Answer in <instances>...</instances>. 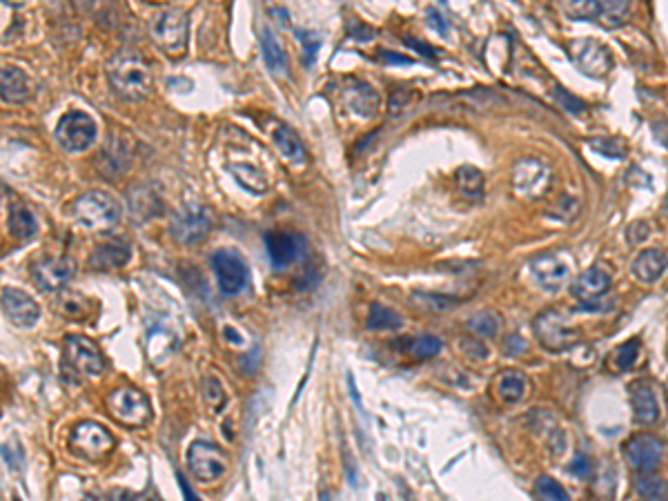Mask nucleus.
<instances>
[{
    "label": "nucleus",
    "mask_w": 668,
    "mask_h": 501,
    "mask_svg": "<svg viewBox=\"0 0 668 501\" xmlns=\"http://www.w3.org/2000/svg\"><path fill=\"white\" fill-rule=\"evenodd\" d=\"M14 501H20V497H14Z\"/></svg>",
    "instance_id": "58"
},
{
    "label": "nucleus",
    "mask_w": 668,
    "mask_h": 501,
    "mask_svg": "<svg viewBox=\"0 0 668 501\" xmlns=\"http://www.w3.org/2000/svg\"><path fill=\"white\" fill-rule=\"evenodd\" d=\"M535 334L539 343L544 348L553 350V353H561L568 350L581 339L579 328L572 325L568 319L559 310H546L535 319Z\"/></svg>",
    "instance_id": "6"
},
{
    "label": "nucleus",
    "mask_w": 668,
    "mask_h": 501,
    "mask_svg": "<svg viewBox=\"0 0 668 501\" xmlns=\"http://www.w3.org/2000/svg\"><path fill=\"white\" fill-rule=\"evenodd\" d=\"M624 457L637 475H653L664 459V443L655 434H635L624 445Z\"/></svg>",
    "instance_id": "13"
},
{
    "label": "nucleus",
    "mask_w": 668,
    "mask_h": 501,
    "mask_svg": "<svg viewBox=\"0 0 668 501\" xmlns=\"http://www.w3.org/2000/svg\"><path fill=\"white\" fill-rule=\"evenodd\" d=\"M454 178H457V187H459L468 198H481V196H483L486 180H483L481 169H477V167H472V165H463V167L457 169Z\"/></svg>",
    "instance_id": "30"
},
{
    "label": "nucleus",
    "mask_w": 668,
    "mask_h": 501,
    "mask_svg": "<svg viewBox=\"0 0 668 501\" xmlns=\"http://www.w3.org/2000/svg\"><path fill=\"white\" fill-rule=\"evenodd\" d=\"M635 490L646 501H666L668 497V486L655 475H640L635 482Z\"/></svg>",
    "instance_id": "33"
},
{
    "label": "nucleus",
    "mask_w": 668,
    "mask_h": 501,
    "mask_svg": "<svg viewBox=\"0 0 668 501\" xmlns=\"http://www.w3.org/2000/svg\"><path fill=\"white\" fill-rule=\"evenodd\" d=\"M319 499H321V501H332V499H330V495H327L325 490H321V497H319Z\"/></svg>",
    "instance_id": "57"
},
{
    "label": "nucleus",
    "mask_w": 668,
    "mask_h": 501,
    "mask_svg": "<svg viewBox=\"0 0 668 501\" xmlns=\"http://www.w3.org/2000/svg\"><path fill=\"white\" fill-rule=\"evenodd\" d=\"M74 265L67 259H40L31 265V281L42 292H56L67 285Z\"/></svg>",
    "instance_id": "17"
},
{
    "label": "nucleus",
    "mask_w": 668,
    "mask_h": 501,
    "mask_svg": "<svg viewBox=\"0 0 668 501\" xmlns=\"http://www.w3.org/2000/svg\"><path fill=\"white\" fill-rule=\"evenodd\" d=\"M513 187L522 198H542L553 187V169L539 158H522L513 167Z\"/></svg>",
    "instance_id": "7"
},
{
    "label": "nucleus",
    "mask_w": 668,
    "mask_h": 501,
    "mask_svg": "<svg viewBox=\"0 0 668 501\" xmlns=\"http://www.w3.org/2000/svg\"><path fill=\"white\" fill-rule=\"evenodd\" d=\"M553 99L557 101V105L564 112L568 114H584L586 112V103L579 101L577 96H572L570 92H566L564 87H555L553 90Z\"/></svg>",
    "instance_id": "40"
},
{
    "label": "nucleus",
    "mask_w": 668,
    "mask_h": 501,
    "mask_svg": "<svg viewBox=\"0 0 668 501\" xmlns=\"http://www.w3.org/2000/svg\"><path fill=\"white\" fill-rule=\"evenodd\" d=\"M150 34L167 54H181L187 45V16L181 9H163L152 18Z\"/></svg>",
    "instance_id": "9"
},
{
    "label": "nucleus",
    "mask_w": 668,
    "mask_h": 501,
    "mask_svg": "<svg viewBox=\"0 0 668 501\" xmlns=\"http://www.w3.org/2000/svg\"><path fill=\"white\" fill-rule=\"evenodd\" d=\"M522 350H526V341H522L519 337H511V339H508V343H506V353H508V355L522 353Z\"/></svg>",
    "instance_id": "52"
},
{
    "label": "nucleus",
    "mask_w": 668,
    "mask_h": 501,
    "mask_svg": "<svg viewBox=\"0 0 668 501\" xmlns=\"http://www.w3.org/2000/svg\"><path fill=\"white\" fill-rule=\"evenodd\" d=\"M568 54L572 62L590 78H603L615 67L613 54L608 47L592 38H577L568 42Z\"/></svg>",
    "instance_id": "12"
},
{
    "label": "nucleus",
    "mask_w": 668,
    "mask_h": 501,
    "mask_svg": "<svg viewBox=\"0 0 668 501\" xmlns=\"http://www.w3.org/2000/svg\"><path fill=\"white\" fill-rule=\"evenodd\" d=\"M570 473L575 477H579V479H586L592 473V464H590V459L584 452L575 455V459L570 461Z\"/></svg>",
    "instance_id": "45"
},
{
    "label": "nucleus",
    "mask_w": 668,
    "mask_h": 501,
    "mask_svg": "<svg viewBox=\"0 0 668 501\" xmlns=\"http://www.w3.org/2000/svg\"><path fill=\"white\" fill-rule=\"evenodd\" d=\"M265 248L272 268L283 270L305 257L307 239L299 232H270L265 234Z\"/></svg>",
    "instance_id": "14"
},
{
    "label": "nucleus",
    "mask_w": 668,
    "mask_h": 501,
    "mask_svg": "<svg viewBox=\"0 0 668 501\" xmlns=\"http://www.w3.org/2000/svg\"><path fill=\"white\" fill-rule=\"evenodd\" d=\"M99 134L96 121L85 112H67L56 125V141L69 154L85 152Z\"/></svg>",
    "instance_id": "8"
},
{
    "label": "nucleus",
    "mask_w": 668,
    "mask_h": 501,
    "mask_svg": "<svg viewBox=\"0 0 668 501\" xmlns=\"http://www.w3.org/2000/svg\"><path fill=\"white\" fill-rule=\"evenodd\" d=\"M65 359L74 370L89 379H96L105 372L103 353L80 334H69L65 339Z\"/></svg>",
    "instance_id": "15"
},
{
    "label": "nucleus",
    "mask_w": 668,
    "mask_h": 501,
    "mask_svg": "<svg viewBox=\"0 0 668 501\" xmlns=\"http://www.w3.org/2000/svg\"><path fill=\"white\" fill-rule=\"evenodd\" d=\"M296 34H299V36H303V38H301V42H303V45H305V62L314 60V56H316V49H319V42H316V45H312V42L307 40V38H310V36H307L305 31H296Z\"/></svg>",
    "instance_id": "51"
},
{
    "label": "nucleus",
    "mask_w": 668,
    "mask_h": 501,
    "mask_svg": "<svg viewBox=\"0 0 668 501\" xmlns=\"http://www.w3.org/2000/svg\"><path fill=\"white\" fill-rule=\"evenodd\" d=\"M223 332H225V337L230 339V343H234V346H241V343H243V337H241V334H237L232 328H225V330H223Z\"/></svg>",
    "instance_id": "55"
},
{
    "label": "nucleus",
    "mask_w": 668,
    "mask_h": 501,
    "mask_svg": "<svg viewBox=\"0 0 668 501\" xmlns=\"http://www.w3.org/2000/svg\"><path fill=\"white\" fill-rule=\"evenodd\" d=\"M230 172L234 174V178L246 187L252 194H263L268 189V178L261 172L259 167H254L250 163H241V165H230Z\"/></svg>",
    "instance_id": "29"
},
{
    "label": "nucleus",
    "mask_w": 668,
    "mask_h": 501,
    "mask_svg": "<svg viewBox=\"0 0 668 501\" xmlns=\"http://www.w3.org/2000/svg\"><path fill=\"white\" fill-rule=\"evenodd\" d=\"M212 226H214V216H212L209 207L198 203H187L172 214L169 234L181 245H196L212 232Z\"/></svg>",
    "instance_id": "3"
},
{
    "label": "nucleus",
    "mask_w": 668,
    "mask_h": 501,
    "mask_svg": "<svg viewBox=\"0 0 668 501\" xmlns=\"http://www.w3.org/2000/svg\"><path fill=\"white\" fill-rule=\"evenodd\" d=\"M408 101H410V94H408L406 90H397V92H392V96H390V105H388V108H390V114L395 116V114H399L401 110H406V108H408Z\"/></svg>",
    "instance_id": "46"
},
{
    "label": "nucleus",
    "mask_w": 668,
    "mask_h": 501,
    "mask_svg": "<svg viewBox=\"0 0 668 501\" xmlns=\"http://www.w3.org/2000/svg\"><path fill=\"white\" fill-rule=\"evenodd\" d=\"M406 45H408V47H412V49H415V51H417V54H421V56H426V58H430V60H434V58H437V56H439V51H437V49H434V47H430V45H428V42H421V40H415V38H412V36H406Z\"/></svg>",
    "instance_id": "47"
},
{
    "label": "nucleus",
    "mask_w": 668,
    "mask_h": 501,
    "mask_svg": "<svg viewBox=\"0 0 668 501\" xmlns=\"http://www.w3.org/2000/svg\"><path fill=\"white\" fill-rule=\"evenodd\" d=\"M537 495L542 497V501H570V495L566 493V488L557 484L553 477H539L535 484Z\"/></svg>",
    "instance_id": "35"
},
{
    "label": "nucleus",
    "mask_w": 668,
    "mask_h": 501,
    "mask_svg": "<svg viewBox=\"0 0 668 501\" xmlns=\"http://www.w3.org/2000/svg\"><path fill=\"white\" fill-rule=\"evenodd\" d=\"M261 51H263V60H265V65L270 67V71L285 74V69H288V58H285L281 42L272 34L270 27H265L261 34Z\"/></svg>",
    "instance_id": "28"
},
{
    "label": "nucleus",
    "mask_w": 668,
    "mask_h": 501,
    "mask_svg": "<svg viewBox=\"0 0 668 501\" xmlns=\"http://www.w3.org/2000/svg\"><path fill=\"white\" fill-rule=\"evenodd\" d=\"M461 350H463L465 357L477 359V361H481V359L488 357L486 343H483V341H477V339H461Z\"/></svg>",
    "instance_id": "44"
},
{
    "label": "nucleus",
    "mask_w": 668,
    "mask_h": 501,
    "mask_svg": "<svg viewBox=\"0 0 668 501\" xmlns=\"http://www.w3.org/2000/svg\"><path fill=\"white\" fill-rule=\"evenodd\" d=\"M628 16H631V3H626V0H617V3L603 0V3H599L597 20L606 27H617L622 23H626Z\"/></svg>",
    "instance_id": "31"
},
{
    "label": "nucleus",
    "mask_w": 668,
    "mask_h": 501,
    "mask_svg": "<svg viewBox=\"0 0 668 501\" xmlns=\"http://www.w3.org/2000/svg\"><path fill=\"white\" fill-rule=\"evenodd\" d=\"M108 410L123 425H145L152 417V403L136 388H116L108 394Z\"/></svg>",
    "instance_id": "4"
},
{
    "label": "nucleus",
    "mask_w": 668,
    "mask_h": 501,
    "mask_svg": "<svg viewBox=\"0 0 668 501\" xmlns=\"http://www.w3.org/2000/svg\"><path fill=\"white\" fill-rule=\"evenodd\" d=\"M649 234H651V228L640 221V223H635V226L628 228V241L631 243H640L644 239H649Z\"/></svg>",
    "instance_id": "48"
},
{
    "label": "nucleus",
    "mask_w": 668,
    "mask_h": 501,
    "mask_svg": "<svg viewBox=\"0 0 668 501\" xmlns=\"http://www.w3.org/2000/svg\"><path fill=\"white\" fill-rule=\"evenodd\" d=\"M590 145L597 149L599 154H606L608 158H624V147H619V143L608 141V138H595V141H590Z\"/></svg>",
    "instance_id": "43"
},
{
    "label": "nucleus",
    "mask_w": 668,
    "mask_h": 501,
    "mask_svg": "<svg viewBox=\"0 0 668 501\" xmlns=\"http://www.w3.org/2000/svg\"><path fill=\"white\" fill-rule=\"evenodd\" d=\"M597 9L599 3H595V0H581V3L572 0V3L564 5V12L575 20H597Z\"/></svg>",
    "instance_id": "38"
},
{
    "label": "nucleus",
    "mask_w": 668,
    "mask_h": 501,
    "mask_svg": "<svg viewBox=\"0 0 668 501\" xmlns=\"http://www.w3.org/2000/svg\"><path fill=\"white\" fill-rule=\"evenodd\" d=\"M60 310L65 312L67 316H85V314H87V310H89V305H87V301H85L83 296L67 294L60 301Z\"/></svg>",
    "instance_id": "42"
},
{
    "label": "nucleus",
    "mask_w": 668,
    "mask_h": 501,
    "mask_svg": "<svg viewBox=\"0 0 668 501\" xmlns=\"http://www.w3.org/2000/svg\"><path fill=\"white\" fill-rule=\"evenodd\" d=\"M381 58H384L386 62H392V65H410L408 58H401L399 54H395V51H381Z\"/></svg>",
    "instance_id": "53"
},
{
    "label": "nucleus",
    "mask_w": 668,
    "mask_h": 501,
    "mask_svg": "<svg viewBox=\"0 0 668 501\" xmlns=\"http://www.w3.org/2000/svg\"><path fill=\"white\" fill-rule=\"evenodd\" d=\"M666 268H668V257L657 248L642 250L631 265L633 274L637 276L642 283H655L657 279H662Z\"/></svg>",
    "instance_id": "23"
},
{
    "label": "nucleus",
    "mask_w": 668,
    "mask_h": 501,
    "mask_svg": "<svg viewBox=\"0 0 668 501\" xmlns=\"http://www.w3.org/2000/svg\"><path fill=\"white\" fill-rule=\"evenodd\" d=\"M528 388V381L519 370H504L499 372V377L495 381V394L499 397L504 403L513 406V403L522 401Z\"/></svg>",
    "instance_id": "25"
},
{
    "label": "nucleus",
    "mask_w": 668,
    "mask_h": 501,
    "mask_svg": "<svg viewBox=\"0 0 668 501\" xmlns=\"http://www.w3.org/2000/svg\"><path fill=\"white\" fill-rule=\"evenodd\" d=\"M187 468L200 484H214L228 470V455L216 443L194 441L187 448Z\"/></svg>",
    "instance_id": "11"
},
{
    "label": "nucleus",
    "mask_w": 668,
    "mask_h": 501,
    "mask_svg": "<svg viewBox=\"0 0 668 501\" xmlns=\"http://www.w3.org/2000/svg\"><path fill=\"white\" fill-rule=\"evenodd\" d=\"M345 101L350 105V112L359 119H372L379 108V96L377 92L366 83L359 80H350L348 90H345Z\"/></svg>",
    "instance_id": "22"
},
{
    "label": "nucleus",
    "mask_w": 668,
    "mask_h": 501,
    "mask_svg": "<svg viewBox=\"0 0 668 501\" xmlns=\"http://www.w3.org/2000/svg\"><path fill=\"white\" fill-rule=\"evenodd\" d=\"M176 482H178V486H181V493H183V499H185V501H200L194 490L187 486L185 477H183L181 473H176Z\"/></svg>",
    "instance_id": "50"
},
{
    "label": "nucleus",
    "mask_w": 668,
    "mask_h": 501,
    "mask_svg": "<svg viewBox=\"0 0 668 501\" xmlns=\"http://www.w3.org/2000/svg\"><path fill=\"white\" fill-rule=\"evenodd\" d=\"M9 232L20 241H29L36 237V232H38L36 216L31 214L23 203L9 205Z\"/></svg>",
    "instance_id": "27"
},
{
    "label": "nucleus",
    "mask_w": 668,
    "mask_h": 501,
    "mask_svg": "<svg viewBox=\"0 0 668 501\" xmlns=\"http://www.w3.org/2000/svg\"><path fill=\"white\" fill-rule=\"evenodd\" d=\"M499 325H502V319L497 316L495 312H479L468 321V328L472 330V332L481 334V337H488V339L497 337V332H499Z\"/></svg>",
    "instance_id": "34"
},
{
    "label": "nucleus",
    "mask_w": 668,
    "mask_h": 501,
    "mask_svg": "<svg viewBox=\"0 0 668 501\" xmlns=\"http://www.w3.org/2000/svg\"><path fill=\"white\" fill-rule=\"evenodd\" d=\"M637 357H640V341L631 339L615 350V366H617L619 370H631L635 364H637Z\"/></svg>",
    "instance_id": "37"
},
{
    "label": "nucleus",
    "mask_w": 668,
    "mask_h": 501,
    "mask_svg": "<svg viewBox=\"0 0 668 501\" xmlns=\"http://www.w3.org/2000/svg\"><path fill=\"white\" fill-rule=\"evenodd\" d=\"M441 339L439 337H432V334H423L419 339L412 341L410 346V353L415 359H430V357H437L441 353Z\"/></svg>",
    "instance_id": "36"
},
{
    "label": "nucleus",
    "mask_w": 668,
    "mask_h": 501,
    "mask_svg": "<svg viewBox=\"0 0 668 501\" xmlns=\"http://www.w3.org/2000/svg\"><path fill=\"white\" fill-rule=\"evenodd\" d=\"M71 214L83 228L94 232L112 230L121 221V207L119 203L108 194V192H85L71 205Z\"/></svg>",
    "instance_id": "2"
},
{
    "label": "nucleus",
    "mask_w": 668,
    "mask_h": 501,
    "mask_svg": "<svg viewBox=\"0 0 668 501\" xmlns=\"http://www.w3.org/2000/svg\"><path fill=\"white\" fill-rule=\"evenodd\" d=\"M428 18H430V25L434 29H439V34H448V23L437 14V9H428Z\"/></svg>",
    "instance_id": "49"
},
{
    "label": "nucleus",
    "mask_w": 668,
    "mask_h": 501,
    "mask_svg": "<svg viewBox=\"0 0 668 501\" xmlns=\"http://www.w3.org/2000/svg\"><path fill=\"white\" fill-rule=\"evenodd\" d=\"M130 257H132L130 245H125L121 241H108V243H101L94 248L92 257H89V268L101 270V272L119 270L130 261Z\"/></svg>",
    "instance_id": "21"
},
{
    "label": "nucleus",
    "mask_w": 668,
    "mask_h": 501,
    "mask_svg": "<svg viewBox=\"0 0 668 501\" xmlns=\"http://www.w3.org/2000/svg\"><path fill=\"white\" fill-rule=\"evenodd\" d=\"M272 138H274V145H277L279 152L288 158L290 163H299L303 165L307 161V154H305V147L301 143V138L296 136L288 125H277L274 127V132H272Z\"/></svg>",
    "instance_id": "26"
},
{
    "label": "nucleus",
    "mask_w": 668,
    "mask_h": 501,
    "mask_svg": "<svg viewBox=\"0 0 668 501\" xmlns=\"http://www.w3.org/2000/svg\"><path fill=\"white\" fill-rule=\"evenodd\" d=\"M662 212H664V216L668 219V196L664 198V205H662Z\"/></svg>",
    "instance_id": "56"
},
{
    "label": "nucleus",
    "mask_w": 668,
    "mask_h": 501,
    "mask_svg": "<svg viewBox=\"0 0 668 501\" xmlns=\"http://www.w3.org/2000/svg\"><path fill=\"white\" fill-rule=\"evenodd\" d=\"M631 403H633V412L635 419L644 425H655L660 421V401H657V394L653 390L651 383L637 381L631 386Z\"/></svg>",
    "instance_id": "20"
},
{
    "label": "nucleus",
    "mask_w": 668,
    "mask_h": 501,
    "mask_svg": "<svg viewBox=\"0 0 668 501\" xmlns=\"http://www.w3.org/2000/svg\"><path fill=\"white\" fill-rule=\"evenodd\" d=\"M212 270H214L221 294L237 296L250 283V270L246 259L234 250H216L212 257Z\"/></svg>",
    "instance_id": "10"
},
{
    "label": "nucleus",
    "mask_w": 668,
    "mask_h": 501,
    "mask_svg": "<svg viewBox=\"0 0 668 501\" xmlns=\"http://www.w3.org/2000/svg\"><path fill=\"white\" fill-rule=\"evenodd\" d=\"M0 94H3L5 103H23L29 99V80L27 74L18 67H3V76H0Z\"/></svg>",
    "instance_id": "24"
},
{
    "label": "nucleus",
    "mask_w": 668,
    "mask_h": 501,
    "mask_svg": "<svg viewBox=\"0 0 668 501\" xmlns=\"http://www.w3.org/2000/svg\"><path fill=\"white\" fill-rule=\"evenodd\" d=\"M610 285H613L610 274L606 270H601L599 265H595V268L579 274V279L570 285V292L584 305H590V303H597L599 298L606 296L610 292Z\"/></svg>",
    "instance_id": "19"
},
{
    "label": "nucleus",
    "mask_w": 668,
    "mask_h": 501,
    "mask_svg": "<svg viewBox=\"0 0 668 501\" xmlns=\"http://www.w3.org/2000/svg\"><path fill=\"white\" fill-rule=\"evenodd\" d=\"M530 272L544 290L557 292L570 276V265L559 254H539L530 261Z\"/></svg>",
    "instance_id": "18"
},
{
    "label": "nucleus",
    "mask_w": 668,
    "mask_h": 501,
    "mask_svg": "<svg viewBox=\"0 0 668 501\" xmlns=\"http://www.w3.org/2000/svg\"><path fill=\"white\" fill-rule=\"evenodd\" d=\"M577 210H579V203L575 198H572V196H561L557 203L548 210V216L557 219V221H570V219H575Z\"/></svg>",
    "instance_id": "41"
},
{
    "label": "nucleus",
    "mask_w": 668,
    "mask_h": 501,
    "mask_svg": "<svg viewBox=\"0 0 668 501\" xmlns=\"http://www.w3.org/2000/svg\"><path fill=\"white\" fill-rule=\"evenodd\" d=\"M404 325V319H401L395 310H390L386 305L372 303L368 312V330H397Z\"/></svg>",
    "instance_id": "32"
},
{
    "label": "nucleus",
    "mask_w": 668,
    "mask_h": 501,
    "mask_svg": "<svg viewBox=\"0 0 668 501\" xmlns=\"http://www.w3.org/2000/svg\"><path fill=\"white\" fill-rule=\"evenodd\" d=\"M348 386H350V397H352V401L361 408V397H359V390H357V383H354L352 375H348Z\"/></svg>",
    "instance_id": "54"
},
{
    "label": "nucleus",
    "mask_w": 668,
    "mask_h": 501,
    "mask_svg": "<svg viewBox=\"0 0 668 501\" xmlns=\"http://www.w3.org/2000/svg\"><path fill=\"white\" fill-rule=\"evenodd\" d=\"M112 90L125 101H141L152 92V69L139 51L123 49L108 65Z\"/></svg>",
    "instance_id": "1"
},
{
    "label": "nucleus",
    "mask_w": 668,
    "mask_h": 501,
    "mask_svg": "<svg viewBox=\"0 0 668 501\" xmlns=\"http://www.w3.org/2000/svg\"><path fill=\"white\" fill-rule=\"evenodd\" d=\"M205 403L212 408V412H221V408L225 406V390H223L216 377L205 379Z\"/></svg>",
    "instance_id": "39"
},
{
    "label": "nucleus",
    "mask_w": 668,
    "mask_h": 501,
    "mask_svg": "<svg viewBox=\"0 0 668 501\" xmlns=\"http://www.w3.org/2000/svg\"><path fill=\"white\" fill-rule=\"evenodd\" d=\"M116 445V439L108 428L96 421H80L69 432V448L89 461L105 459Z\"/></svg>",
    "instance_id": "5"
},
{
    "label": "nucleus",
    "mask_w": 668,
    "mask_h": 501,
    "mask_svg": "<svg viewBox=\"0 0 668 501\" xmlns=\"http://www.w3.org/2000/svg\"><path fill=\"white\" fill-rule=\"evenodd\" d=\"M3 312L16 328H31L40 316L38 303L18 287H3Z\"/></svg>",
    "instance_id": "16"
}]
</instances>
